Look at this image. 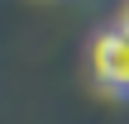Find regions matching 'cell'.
I'll return each mask as SVG.
<instances>
[{
    "label": "cell",
    "instance_id": "obj_1",
    "mask_svg": "<svg viewBox=\"0 0 129 124\" xmlns=\"http://www.w3.org/2000/svg\"><path fill=\"white\" fill-rule=\"evenodd\" d=\"M91 81L105 96H129V24H101L91 33Z\"/></svg>",
    "mask_w": 129,
    "mask_h": 124
},
{
    "label": "cell",
    "instance_id": "obj_2",
    "mask_svg": "<svg viewBox=\"0 0 129 124\" xmlns=\"http://www.w3.org/2000/svg\"><path fill=\"white\" fill-rule=\"evenodd\" d=\"M124 24H129V10H124Z\"/></svg>",
    "mask_w": 129,
    "mask_h": 124
}]
</instances>
